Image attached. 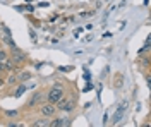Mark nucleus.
<instances>
[{
	"instance_id": "nucleus-1",
	"label": "nucleus",
	"mask_w": 151,
	"mask_h": 127,
	"mask_svg": "<svg viewBox=\"0 0 151 127\" xmlns=\"http://www.w3.org/2000/svg\"><path fill=\"white\" fill-rule=\"evenodd\" d=\"M64 96H65V88H64V84H60V83H55V84L47 91V101H50V103H58Z\"/></svg>"
},
{
	"instance_id": "nucleus-2",
	"label": "nucleus",
	"mask_w": 151,
	"mask_h": 127,
	"mask_svg": "<svg viewBox=\"0 0 151 127\" xmlns=\"http://www.w3.org/2000/svg\"><path fill=\"white\" fill-rule=\"evenodd\" d=\"M127 107H129V103H127L125 100L119 103V107H117V110H115V113L112 115V126H117V124H119V122H120V120H122V118L125 117Z\"/></svg>"
},
{
	"instance_id": "nucleus-3",
	"label": "nucleus",
	"mask_w": 151,
	"mask_h": 127,
	"mask_svg": "<svg viewBox=\"0 0 151 127\" xmlns=\"http://www.w3.org/2000/svg\"><path fill=\"white\" fill-rule=\"evenodd\" d=\"M40 113L43 115V117H53L57 113V107L55 103H50V101H43L41 105H40Z\"/></svg>"
},
{
	"instance_id": "nucleus-4",
	"label": "nucleus",
	"mask_w": 151,
	"mask_h": 127,
	"mask_svg": "<svg viewBox=\"0 0 151 127\" xmlns=\"http://www.w3.org/2000/svg\"><path fill=\"white\" fill-rule=\"evenodd\" d=\"M10 59L14 60L17 65H22L26 60H28V57H26V53L22 52L21 48H17V47H12V52H10V55H9Z\"/></svg>"
},
{
	"instance_id": "nucleus-5",
	"label": "nucleus",
	"mask_w": 151,
	"mask_h": 127,
	"mask_svg": "<svg viewBox=\"0 0 151 127\" xmlns=\"http://www.w3.org/2000/svg\"><path fill=\"white\" fill-rule=\"evenodd\" d=\"M57 110H60V112H72L76 108V100H65V98H62L58 103H55Z\"/></svg>"
},
{
	"instance_id": "nucleus-6",
	"label": "nucleus",
	"mask_w": 151,
	"mask_h": 127,
	"mask_svg": "<svg viewBox=\"0 0 151 127\" xmlns=\"http://www.w3.org/2000/svg\"><path fill=\"white\" fill-rule=\"evenodd\" d=\"M41 98H43V91H36V93L33 95V98L28 101V107L33 108L35 105H38V107H40V105L43 103V101H41Z\"/></svg>"
},
{
	"instance_id": "nucleus-7",
	"label": "nucleus",
	"mask_w": 151,
	"mask_h": 127,
	"mask_svg": "<svg viewBox=\"0 0 151 127\" xmlns=\"http://www.w3.org/2000/svg\"><path fill=\"white\" fill-rule=\"evenodd\" d=\"M113 86L117 89H120L124 86V76H122V72H117L115 74V77H113Z\"/></svg>"
},
{
	"instance_id": "nucleus-8",
	"label": "nucleus",
	"mask_w": 151,
	"mask_h": 127,
	"mask_svg": "<svg viewBox=\"0 0 151 127\" xmlns=\"http://www.w3.org/2000/svg\"><path fill=\"white\" fill-rule=\"evenodd\" d=\"M48 117H41V118H38V120H35L31 126L33 127H45V126H48V120H47Z\"/></svg>"
},
{
	"instance_id": "nucleus-9",
	"label": "nucleus",
	"mask_w": 151,
	"mask_h": 127,
	"mask_svg": "<svg viewBox=\"0 0 151 127\" xmlns=\"http://www.w3.org/2000/svg\"><path fill=\"white\" fill-rule=\"evenodd\" d=\"M17 81H19V77H17V74H16V70H12V74L7 77V84H14V83H17Z\"/></svg>"
},
{
	"instance_id": "nucleus-10",
	"label": "nucleus",
	"mask_w": 151,
	"mask_h": 127,
	"mask_svg": "<svg viewBox=\"0 0 151 127\" xmlns=\"http://www.w3.org/2000/svg\"><path fill=\"white\" fill-rule=\"evenodd\" d=\"M48 126H50V127H60V126H62V118H55V120L48 122Z\"/></svg>"
},
{
	"instance_id": "nucleus-11",
	"label": "nucleus",
	"mask_w": 151,
	"mask_h": 127,
	"mask_svg": "<svg viewBox=\"0 0 151 127\" xmlns=\"http://www.w3.org/2000/svg\"><path fill=\"white\" fill-rule=\"evenodd\" d=\"M24 91H26V86H24V84H21V86H19L17 89H16V96H21V95H22Z\"/></svg>"
},
{
	"instance_id": "nucleus-12",
	"label": "nucleus",
	"mask_w": 151,
	"mask_h": 127,
	"mask_svg": "<svg viewBox=\"0 0 151 127\" xmlns=\"http://www.w3.org/2000/svg\"><path fill=\"white\" fill-rule=\"evenodd\" d=\"M5 59H9V53L5 50H0V62H4Z\"/></svg>"
},
{
	"instance_id": "nucleus-13",
	"label": "nucleus",
	"mask_w": 151,
	"mask_h": 127,
	"mask_svg": "<svg viewBox=\"0 0 151 127\" xmlns=\"http://www.w3.org/2000/svg\"><path fill=\"white\" fill-rule=\"evenodd\" d=\"M19 79H21V81H26V79H31V72H22V74H21V76H17Z\"/></svg>"
},
{
	"instance_id": "nucleus-14",
	"label": "nucleus",
	"mask_w": 151,
	"mask_h": 127,
	"mask_svg": "<svg viewBox=\"0 0 151 127\" xmlns=\"http://www.w3.org/2000/svg\"><path fill=\"white\" fill-rule=\"evenodd\" d=\"M5 115H7V117H17L19 112L17 110H9V112H5Z\"/></svg>"
},
{
	"instance_id": "nucleus-15",
	"label": "nucleus",
	"mask_w": 151,
	"mask_h": 127,
	"mask_svg": "<svg viewBox=\"0 0 151 127\" xmlns=\"http://www.w3.org/2000/svg\"><path fill=\"white\" fill-rule=\"evenodd\" d=\"M5 70H7V69H5V64L0 62V72H5Z\"/></svg>"
},
{
	"instance_id": "nucleus-16",
	"label": "nucleus",
	"mask_w": 151,
	"mask_h": 127,
	"mask_svg": "<svg viewBox=\"0 0 151 127\" xmlns=\"http://www.w3.org/2000/svg\"><path fill=\"white\" fill-rule=\"evenodd\" d=\"M4 84H5V79H4V77H2V76H0V88H2Z\"/></svg>"
},
{
	"instance_id": "nucleus-17",
	"label": "nucleus",
	"mask_w": 151,
	"mask_h": 127,
	"mask_svg": "<svg viewBox=\"0 0 151 127\" xmlns=\"http://www.w3.org/2000/svg\"><path fill=\"white\" fill-rule=\"evenodd\" d=\"M26 2H31V0H26Z\"/></svg>"
}]
</instances>
